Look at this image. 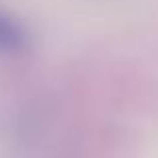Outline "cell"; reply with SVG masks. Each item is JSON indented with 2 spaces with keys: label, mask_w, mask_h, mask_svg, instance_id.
Returning <instances> with one entry per match:
<instances>
[{
  "label": "cell",
  "mask_w": 158,
  "mask_h": 158,
  "mask_svg": "<svg viewBox=\"0 0 158 158\" xmlns=\"http://www.w3.org/2000/svg\"><path fill=\"white\" fill-rule=\"evenodd\" d=\"M26 34L14 18L0 12V50H18L24 46Z\"/></svg>",
  "instance_id": "cell-1"
}]
</instances>
